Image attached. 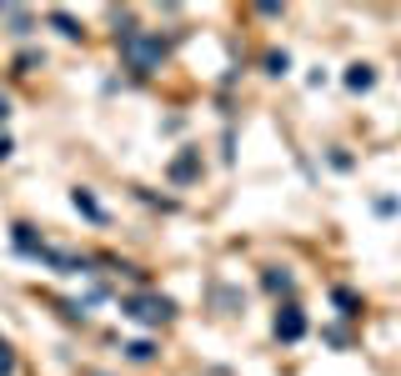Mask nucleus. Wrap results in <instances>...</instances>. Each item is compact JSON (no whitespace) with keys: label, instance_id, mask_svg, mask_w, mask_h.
I'll return each instance as SVG.
<instances>
[{"label":"nucleus","instance_id":"nucleus-1","mask_svg":"<svg viewBox=\"0 0 401 376\" xmlns=\"http://www.w3.org/2000/svg\"><path fill=\"white\" fill-rule=\"evenodd\" d=\"M121 56H126V66L136 71V76H151L156 66H161V56H165V45H161V35H126L121 40Z\"/></svg>","mask_w":401,"mask_h":376},{"label":"nucleus","instance_id":"nucleus-2","mask_svg":"<svg viewBox=\"0 0 401 376\" xmlns=\"http://www.w3.org/2000/svg\"><path fill=\"white\" fill-rule=\"evenodd\" d=\"M126 316L146 321V327H156V321L170 316V301H165V296H131V301H126Z\"/></svg>","mask_w":401,"mask_h":376},{"label":"nucleus","instance_id":"nucleus-3","mask_svg":"<svg viewBox=\"0 0 401 376\" xmlns=\"http://www.w3.org/2000/svg\"><path fill=\"white\" fill-rule=\"evenodd\" d=\"M276 336H281V341H301V336H306V316H301L296 306H281V311H276Z\"/></svg>","mask_w":401,"mask_h":376},{"label":"nucleus","instance_id":"nucleus-4","mask_svg":"<svg viewBox=\"0 0 401 376\" xmlns=\"http://www.w3.org/2000/svg\"><path fill=\"white\" fill-rule=\"evenodd\" d=\"M347 86H351V90H371V86H376V71H371V66H351Z\"/></svg>","mask_w":401,"mask_h":376},{"label":"nucleus","instance_id":"nucleus-5","mask_svg":"<svg viewBox=\"0 0 401 376\" xmlns=\"http://www.w3.org/2000/svg\"><path fill=\"white\" fill-rule=\"evenodd\" d=\"M71 201H76V211H86V216H91V221H105V216H100V206H95V196H91V191H76Z\"/></svg>","mask_w":401,"mask_h":376},{"label":"nucleus","instance_id":"nucleus-6","mask_svg":"<svg viewBox=\"0 0 401 376\" xmlns=\"http://www.w3.org/2000/svg\"><path fill=\"white\" fill-rule=\"evenodd\" d=\"M50 20H55V30H61V35H71V40H81V30H76V20H71L66 11H50Z\"/></svg>","mask_w":401,"mask_h":376},{"label":"nucleus","instance_id":"nucleus-7","mask_svg":"<svg viewBox=\"0 0 401 376\" xmlns=\"http://www.w3.org/2000/svg\"><path fill=\"white\" fill-rule=\"evenodd\" d=\"M126 356H131V361H151V356H156V346H151V341H131V346H126Z\"/></svg>","mask_w":401,"mask_h":376},{"label":"nucleus","instance_id":"nucleus-8","mask_svg":"<svg viewBox=\"0 0 401 376\" xmlns=\"http://www.w3.org/2000/svg\"><path fill=\"white\" fill-rule=\"evenodd\" d=\"M266 291H291V276H286V271H266Z\"/></svg>","mask_w":401,"mask_h":376},{"label":"nucleus","instance_id":"nucleus-9","mask_svg":"<svg viewBox=\"0 0 401 376\" xmlns=\"http://www.w3.org/2000/svg\"><path fill=\"white\" fill-rule=\"evenodd\" d=\"M170 176H176V181H191V176H196V160H191V155H181V160H176V171H170Z\"/></svg>","mask_w":401,"mask_h":376},{"label":"nucleus","instance_id":"nucleus-10","mask_svg":"<svg viewBox=\"0 0 401 376\" xmlns=\"http://www.w3.org/2000/svg\"><path fill=\"white\" fill-rule=\"evenodd\" d=\"M11 151H16V146H11L6 136H0V160H11Z\"/></svg>","mask_w":401,"mask_h":376},{"label":"nucleus","instance_id":"nucleus-11","mask_svg":"<svg viewBox=\"0 0 401 376\" xmlns=\"http://www.w3.org/2000/svg\"><path fill=\"white\" fill-rule=\"evenodd\" d=\"M6 116H11V105H6V95H0V121H6Z\"/></svg>","mask_w":401,"mask_h":376}]
</instances>
